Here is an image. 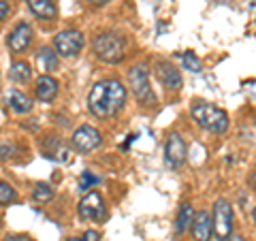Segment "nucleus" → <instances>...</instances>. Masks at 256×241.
I'll list each match as a JSON object with an SVG mask.
<instances>
[{
	"label": "nucleus",
	"mask_w": 256,
	"mask_h": 241,
	"mask_svg": "<svg viewBox=\"0 0 256 241\" xmlns=\"http://www.w3.org/2000/svg\"><path fill=\"white\" fill-rule=\"evenodd\" d=\"M90 2H92L94 6H102V4H107L109 0H90Z\"/></svg>",
	"instance_id": "nucleus-28"
},
{
	"label": "nucleus",
	"mask_w": 256,
	"mask_h": 241,
	"mask_svg": "<svg viewBox=\"0 0 256 241\" xmlns=\"http://www.w3.org/2000/svg\"><path fill=\"white\" fill-rule=\"evenodd\" d=\"M192 218H194V210H192V205L184 203L180 207V212H178V220H175V232H178V235H184V232L190 228Z\"/></svg>",
	"instance_id": "nucleus-17"
},
{
	"label": "nucleus",
	"mask_w": 256,
	"mask_h": 241,
	"mask_svg": "<svg viewBox=\"0 0 256 241\" xmlns=\"http://www.w3.org/2000/svg\"><path fill=\"white\" fill-rule=\"evenodd\" d=\"M228 241H246V239H244L242 235H230V237H228Z\"/></svg>",
	"instance_id": "nucleus-29"
},
{
	"label": "nucleus",
	"mask_w": 256,
	"mask_h": 241,
	"mask_svg": "<svg viewBox=\"0 0 256 241\" xmlns=\"http://www.w3.org/2000/svg\"><path fill=\"white\" fill-rule=\"evenodd\" d=\"M98 182H100L98 175H94V173H90V171H84L82 178H79V190H90V188H94Z\"/></svg>",
	"instance_id": "nucleus-23"
},
{
	"label": "nucleus",
	"mask_w": 256,
	"mask_h": 241,
	"mask_svg": "<svg viewBox=\"0 0 256 241\" xmlns=\"http://www.w3.org/2000/svg\"><path fill=\"white\" fill-rule=\"evenodd\" d=\"M128 86H130V92L137 96L139 102H154V92H152L150 86V75L148 68L143 64H137L128 70Z\"/></svg>",
	"instance_id": "nucleus-6"
},
{
	"label": "nucleus",
	"mask_w": 256,
	"mask_h": 241,
	"mask_svg": "<svg viewBox=\"0 0 256 241\" xmlns=\"http://www.w3.org/2000/svg\"><path fill=\"white\" fill-rule=\"evenodd\" d=\"M79 216H82L84 220H92V222H98L107 216L105 200H102V196L96 190L88 192L82 198V203H79Z\"/></svg>",
	"instance_id": "nucleus-7"
},
{
	"label": "nucleus",
	"mask_w": 256,
	"mask_h": 241,
	"mask_svg": "<svg viewBox=\"0 0 256 241\" xmlns=\"http://www.w3.org/2000/svg\"><path fill=\"white\" fill-rule=\"evenodd\" d=\"M86 38L79 30H62L54 36V52L62 58H73L84 50Z\"/></svg>",
	"instance_id": "nucleus-5"
},
{
	"label": "nucleus",
	"mask_w": 256,
	"mask_h": 241,
	"mask_svg": "<svg viewBox=\"0 0 256 241\" xmlns=\"http://www.w3.org/2000/svg\"><path fill=\"white\" fill-rule=\"evenodd\" d=\"M254 222H256V207H254Z\"/></svg>",
	"instance_id": "nucleus-30"
},
{
	"label": "nucleus",
	"mask_w": 256,
	"mask_h": 241,
	"mask_svg": "<svg viewBox=\"0 0 256 241\" xmlns=\"http://www.w3.org/2000/svg\"><path fill=\"white\" fill-rule=\"evenodd\" d=\"M182 64H184V68L186 70H190V73H201L203 70L201 60H198L196 54H192V52H184L182 54Z\"/></svg>",
	"instance_id": "nucleus-21"
},
{
	"label": "nucleus",
	"mask_w": 256,
	"mask_h": 241,
	"mask_svg": "<svg viewBox=\"0 0 256 241\" xmlns=\"http://www.w3.org/2000/svg\"><path fill=\"white\" fill-rule=\"evenodd\" d=\"M36 98L43 100V102H52L56 96H58V82H56V77L52 75H41L36 79Z\"/></svg>",
	"instance_id": "nucleus-13"
},
{
	"label": "nucleus",
	"mask_w": 256,
	"mask_h": 241,
	"mask_svg": "<svg viewBox=\"0 0 256 241\" xmlns=\"http://www.w3.org/2000/svg\"><path fill=\"white\" fill-rule=\"evenodd\" d=\"M15 196H18V192L13 190L11 184L0 182V205H9V203H13Z\"/></svg>",
	"instance_id": "nucleus-22"
},
{
	"label": "nucleus",
	"mask_w": 256,
	"mask_h": 241,
	"mask_svg": "<svg viewBox=\"0 0 256 241\" xmlns=\"http://www.w3.org/2000/svg\"><path fill=\"white\" fill-rule=\"evenodd\" d=\"M6 102H9L11 109L15 111V114H20V116L22 114H30L32 111V100L20 90H11L9 94H6Z\"/></svg>",
	"instance_id": "nucleus-16"
},
{
	"label": "nucleus",
	"mask_w": 256,
	"mask_h": 241,
	"mask_svg": "<svg viewBox=\"0 0 256 241\" xmlns=\"http://www.w3.org/2000/svg\"><path fill=\"white\" fill-rule=\"evenodd\" d=\"M73 148L77 152H82V154H88V152H94V150H98L100 148V143H102V136L100 132L96 130L94 126H79L77 130L73 132Z\"/></svg>",
	"instance_id": "nucleus-8"
},
{
	"label": "nucleus",
	"mask_w": 256,
	"mask_h": 241,
	"mask_svg": "<svg viewBox=\"0 0 256 241\" xmlns=\"http://www.w3.org/2000/svg\"><path fill=\"white\" fill-rule=\"evenodd\" d=\"M32 198H34L36 203H50L54 198V188L50 184H36L34 190H32Z\"/></svg>",
	"instance_id": "nucleus-20"
},
{
	"label": "nucleus",
	"mask_w": 256,
	"mask_h": 241,
	"mask_svg": "<svg viewBox=\"0 0 256 241\" xmlns=\"http://www.w3.org/2000/svg\"><path fill=\"white\" fill-rule=\"evenodd\" d=\"M30 11L41 20H56L58 18V9H56L54 0H28Z\"/></svg>",
	"instance_id": "nucleus-15"
},
{
	"label": "nucleus",
	"mask_w": 256,
	"mask_h": 241,
	"mask_svg": "<svg viewBox=\"0 0 256 241\" xmlns=\"http://www.w3.org/2000/svg\"><path fill=\"white\" fill-rule=\"evenodd\" d=\"M15 152H18V146L13 141H0V158L2 160L15 156Z\"/></svg>",
	"instance_id": "nucleus-24"
},
{
	"label": "nucleus",
	"mask_w": 256,
	"mask_h": 241,
	"mask_svg": "<svg viewBox=\"0 0 256 241\" xmlns=\"http://www.w3.org/2000/svg\"><path fill=\"white\" fill-rule=\"evenodd\" d=\"M30 75H32V70L28 66V62H13V66L9 70V77L18 84H26L30 79Z\"/></svg>",
	"instance_id": "nucleus-19"
},
{
	"label": "nucleus",
	"mask_w": 256,
	"mask_h": 241,
	"mask_svg": "<svg viewBox=\"0 0 256 241\" xmlns=\"http://www.w3.org/2000/svg\"><path fill=\"white\" fill-rule=\"evenodd\" d=\"M190 116L194 118V122L210 130L214 134H220L228 128V116L226 111L212 105V102H205V100H194L190 107Z\"/></svg>",
	"instance_id": "nucleus-2"
},
{
	"label": "nucleus",
	"mask_w": 256,
	"mask_h": 241,
	"mask_svg": "<svg viewBox=\"0 0 256 241\" xmlns=\"http://www.w3.org/2000/svg\"><path fill=\"white\" fill-rule=\"evenodd\" d=\"M41 150L47 158L60 160V162H70V150L64 148V143L58 139H47L45 143H41Z\"/></svg>",
	"instance_id": "nucleus-14"
},
{
	"label": "nucleus",
	"mask_w": 256,
	"mask_h": 241,
	"mask_svg": "<svg viewBox=\"0 0 256 241\" xmlns=\"http://www.w3.org/2000/svg\"><path fill=\"white\" fill-rule=\"evenodd\" d=\"M124 52H126V43H124V38H120L118 34L102 32V34H98L94 38V56L105 64L122 62Z\"/></svg>",
	"instance_id": "nucleus-3"
},
{
	"label": "nucleus",
	"mask_w": 256,
	"mask_h": 241,
	"mask_svg": "<svg viewBox=\"0 0 256 241\" xmlns=\"http://www.w3.org/2000/svg\"><path fill=\"white\" fill-rule=\"evenodd\" d=\"M32 43V28L28 26V24H18L13 30H11V34L9 38H6V45H9V50L13 54H22V52H26L28 47Z\"/></svg>",
	"instance_id": "nucleus-10"
},
{
	"label": "nucleus",
	"mask_w": 256,
	"mask_h": 241,
	"mask_svg": "<svg viewBox=\"0 0 256 241\" xmlns=\"http://www.w3.org/2000/svg\"><path fill=\"white\" fill-rule=\"evenodd\" d=\"M212 235L218 241H228V237L233 235V207L226 198H218L214 205Z\"/></svg>",
	"instance_id": "nucleus-4"
},
{
	"label": "nucleus",
	"mask_w": 256,
	"mask_h": 241,
	"mask_svg": "<svg viewBox=\"0 0 256 241\" xmlns=\"http://www.w3.org/2000/svg\"><path fill=\"white\" fill-rule=\"evenodd\" d=\"M4 241H32V237L18 232V235H6V237H4Z\"/></svg>",
	"instance_id": "nucleus-27"
},
{
	"label": "nucleus",
	"mask_w": 256,
	"mask_h": 241,
	"mask_svg": "<svg viewBox=\"0 0 256 241\" xmlns=\"http://www.w3.org/2000/svg\"><path fill=\"white\" fill-rule=\"evenodd\" d=\"M100 239V232H96V230H88L84 237H73V239H68V241H98Z\"/></svg>",
	"instance_id": "nucleus-25"
},
{
	"label": "nucleus",
	"mask_w": 256,
	"mask_h": 241,
	"mask_svg": "<svg viewBox=\"0 0 256 241\" xmlns=\"http://www.w3.org/2000/svg\"><path fill=\"white\" fill-rule=\"evenodd\" d=\"M124 102H126V88L118 79H102V82L94 84L90 94H88V107L100 120L118 116L122 111Z\"/></svg>",
	"instance_id": "nucleus-1"
},
{
	"label": "nucleus",
	"mask_w": 256,
	"mask_h": 241,
	"mask_svg": "<svg viewBox=\"0 0 256 241\" xmlns=\"http://www.w3.org/2000/svg\"><path fill=\"white\" fill-rule=\"evenodd\" d=\"M58 62H60V56L54 50H50V47L38 50V64H41L43 70H56L58 68Z\"/></svg>",
	"instance_id": "nucleus-18"
},
{
	"label": "nucleus",
	"mask_w": 256,
	"mask_h": 241,
	"mask_svg": "<svg viewBox=\"0 0 256 241\" xmlns=\"http://www.w3.org/2000/svg\"><path fill=\"white\" fill-rule=\"evenodd\" d=\"M190 230H192V237L194 241H210L212 239V218L207 212H198L194 214L190 224Z\"/></svg>",
	"instance_id": "nucleus-12"
},
{
	"label": "nucleus",
	"mask_w": 256,
	"mask_h": 241,
	"mask_svg": "<svg viewBox=\"0 0 256 241\" xmlns=\"http://www.w3.org/2000/svg\"><path fill=\"white\" fill-rule=\"evenodd\" d=\"M11 11V4H9V0H0V22H2L6 15H9Z\"/></svg>",
	"instance_id": "nucleus-26"
},
{
	"label": "nucleus",
	"mask_w": 256,
	"mask_h": 241,
	"mask_svg": "<svg viewBox=\"0 0 256 241\" xmlns=\"http://www.w3.org/2000/svg\"><path fill=\"white\" fill-rule=\"evenodd\" d=\"M156 75L160 79V84H162L164 88H169V90H180L182 88V75L171 62H158L156 64Z\"/></svg>",
	"instance_id": "nucleus-11"
},
{
	"label": "nucleus",
	"mask_w": 256,
	"mask_h": 241,
	"mask_svg": "<svg viewBox=\"0 0 256 241\" xmlns=\"http://www.w3.org/2000/svg\"><path fill=\"white\" fill-rule=\"evenodd\" d=\"M164 160L171 168H180L186 160V143H184L182 134L178 132H171L169 139H166V146H164Z\"/></svg>",
	"instance_id": "nucleus-9"
}]
</instances>
